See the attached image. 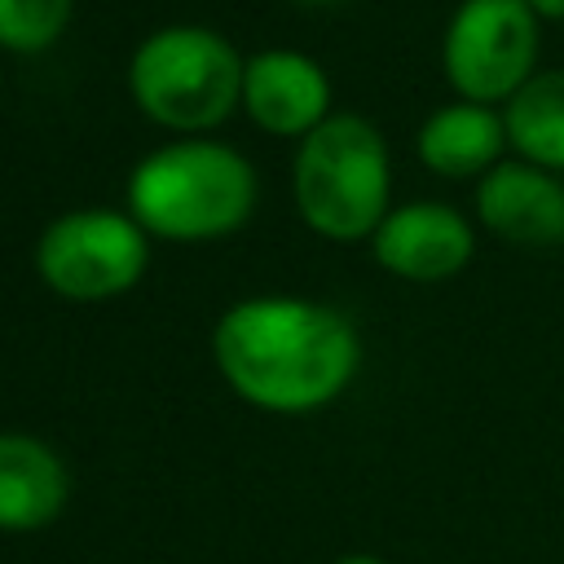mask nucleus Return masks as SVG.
<instances>
[{"instance_id":"nucleus-1","label":"nucleus","mask_w":564,"mask_h":564,"mask_svg":"<svg viewBox=\"0 0 564 564\" xmlns=\"http://www.w3.org/2000/svg\"><path fill=\"white\" fill-rule=\"evenodd\" d=\"M212 357L247 405L264 414H317L352 388L361 335L322 300L251 295L220 313Z\"/></svg>"},{"instance_id":"nucleus-6","label":"nucleus","mask_w":564,"mask_h":564,"mask_svg":"<svg viewBox=\"0 0 564 564\" xmlns=\"http://www.w3.org/2000/svg\"><path fill=\"white\" fill-rule=\"evenodd\" d=\"M542 18L529 0H463L441 35V70L454 97L507 106L533 75Z\"/></svg>"},{"instance_id":"nucleus-16","label":"nucleus","mask_w":564,"mask_h":564,"mask_svg":"<svg viewBox=\"0 0 564 564\" xmlns=\"http://www.w3.org/2000/svg\"><path fill=\"white\" fill-rule=\"evenodd\" d=\"M300 4H339V0H300Z\"/></svg>"},{"instance_id":"nucleus-14","label":"nucleus","mask_w":564,"mask_h":564,"mask_svg":"<svg viewBox=\"0 0 564 564\" xmlns=\"http://www.w3.org/2000/svg\"><path fill=\"white\" fill-rule=\"evenodd\" d=\"M529 9H533L542 22H564V0H529Z\"/></svg>"},{"instance_id":"nucleus-5","label":"nucleus","mask_w":564,"mask_h":564,"mask_svg":"<svg viewBox=\"0 0 564 564\" xmlns=\"http://www.w3.org/2000/svg\"><path fill=\"white\" fill-rule=\"evenodd\" d=\"M150 264V234L132 212L75 207L48 220L35 238L40 282L70 304H101L128 295Z\"/></svg>"},{"instance_id":"nucleus-2","label":"nucleus","mask_w":564,"mask_h":564,"mask_svg":"<svg viewBox=\"0 0 564 564\" xmlns=\"http://www.w3.org/2000/svg\"><path fill=\"white\" fill-rule=\"evenodd\" d=\"M256 198V167L216 137H176L128 172V212L163 242L229 238L251 220Z\"/></svg>"},{"instance_id":"nucleus-13","label":"nucleus","mask_w":564,"mask_h":564,"mask_svg":"<svg viewBox=\"0 0 564 564\" xmlns=\"http://www.w3.org/2000/svg\"><path fill=\"white\" fill-rule=\"evenodd\" d=\"M75 0H0V48L44 53L70 26Z\"/></svg>"},{"instance_id":"nucleus-11","label":"nucleus","mask_w":564,"mask_h":564,"mask_svg":"<svg viewBox=\"0 0 564 564\" xmlns=\"http://www.w3.org/2000/svg\"><path fill=\"white\" fill-rule=\"evenodd\" d=\"M414 150L423 167L445 181H480L507 159L511 145H507V123L498 106L454 97L419 123Z\"/></svg>"},{"instance_id":"nucleus-8","label":"nucleus","mask_w":564,"mask_h":564,"mask_svg":"<svg viewBox=\"0 0 564 564\" xmlns=\"http://www.w3.org/2000/svg\"><path fill=\"white\" fill-rule=\"evenodd\" d=\"M242 110L269 137L304 141L330 110V75L300 48H260L247 57Z\"/></svg>"},{"instance_id":"nucleus-7","label":"nucleus","mask_w":564,"mask_h":564,"mask_svg":"<svg viewBox=\"0 0 564 564\" xmlns=\"http://www.w3.org/2000/svg\"><path fill=\"white\" fill-rule=\"evenodd\" d=\"M375 264L401 282H445L458 278L476 256V225L449 203H401L383 216L370 238Z\"/></svg>"},{"instance_id":"nucleus-15","label":"nucleus","mask_w":564,"mask_h":564,"mask_svg":"<svg viewBox=\"0 0 564 564\" xmlns=\"http://www.w3.org/2000/svg\"><path fill=\"white\" fill-rule=\"evenodd\" d=\"M335 564H388V560H379V555H366V551H352V555H339Z\"/></svg>"},{"instance_id":"nucleus-4","label":"nucleus","mask_w":564,"mask_h":564,"mask_svg":"<svg viewBox=\"0 0 564 564\" xmlns=\"http://www.w3.org/2000/svg\"><path fill=\"white\" fill-rule=\"evenodd\" d=\"M247 57L212 26L176 22L145 35L128 57V93L137 110L176 132L207 137L242 106Z\"/></svg>"},{"instance_id":"nucleus-9","label":"nucleus","mask_w":564,"mask_h":564,"mask_svg":"<svg viewBox=\"0 0 564 564\" xmlns=\"http://www.w3.org/2000/svg\"><path fill=\"white\" fill-rule=\"evenodd\" d=\"M476 220L511 247H564V176L511 154L476 181Z\"/></svg>"},{"instance_id":"nucleus-10","label":"nucleus","mask_w":564,"mask_h":564,"mask_svg":"<svg viewBox=\"0 0 564 564\" xmlns=\"http://www.w3.org/2000/svg\"><path fill=\"white\" fill-rule=\"evenodd\" d=\"M70 502L62 454L31 432H0V533L48 529Z\"/></svg>"},{"instance_id":"nucleus-12","label":"nucleus","mask_w":564,"mask_h":564,"mask_svg":"<svg viewBox=\"0 0 564 564\" xmlns=\"http://www.w3.org/2000/svg\"><path fill=\"white\" fill-rule=\"evenodd\" d=\"M502 123L516 159L564 176V66L538 70L502 106Z\"/></svg>"},{"instance_id":"nucleus-3","label":"nucleus","mask_w":564,"mask_h":564,"mask_svg":"<svg viewBox=\"0 0 564 564\" xmlns=\"http://www.w3.org/2000/svg\"><path fill=\"white\" fill-rule=\"evenodd\" d=\"M300 220L330 242H370L392 212V159L383 132L361 115L317 123L291 163Z\"/></svg>"}]
</instances>
